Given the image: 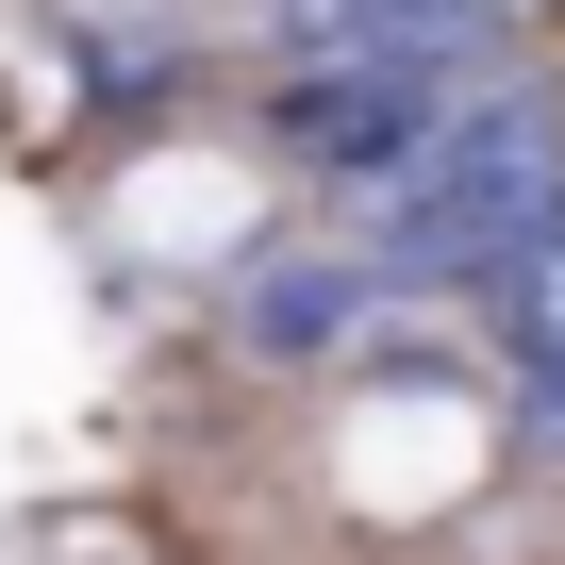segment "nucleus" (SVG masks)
Listing matches in <instances>:
<instances>
[{
	"label": "nucleus",
	"instance_id": "obj_4",
	"mask_svg": "<svg viewBox=\"0 0 565 565\" xmlns=\"http://www.w3.org/2000/svg\"><path fill=\"white\" fill-rule=\"evenodd\" d=\"M482 317H499V350H515L532 383H565V233H548V249H532V266L499 282V300H482Z\"/></svg>",
	"mask_w": 565,
	"mask_h": 565
},
{
	"label": "nucleus",
	"instance_id": "obj_3",
	"mask_svg": "<svg viewBox=\"0 0 565 565\" xmlns=\"http://www.w3.org/2000/svg\"><path fill=\"white\" fill-rule=\"evenodd\" d=\"M383 300H399V266H383L366 233H282V249L233 266V333H249L266 366H333V350H366Z\"/></svg>",
	"mask_w": 565,
	"mask_h": 565
},
{
	"label": "nucleus",
	"instance_id": "obj_5",
	"mask_svg": "<svg viewBox=\"0 0 565 565\" xmlns=\"http://www.w3.org/2000/svg\"><path fill=\"white\" fill-rule=\"evenodd\" d=\"M449 18H466V34H482V51H532V34H548V18H565V0H449Z\"/></svg>",
	"mask_w": 565,
	"mask_h": 565
},
{
	"label": "nucleus",
	"instance_id": "obj_2",
	"mask_svg": "<svg viewBox=\"0 0 565 565\" xmlns=\"http://www.w3.org/2000/svg\"><path fill=\"white\" fill-rule=\"evenodd\" d=\"M249 134H266L282 167H317V183L366 216V200L416 183V150L449 134V84H433V67H383V51H333V67H282Z\"/></svg>",
	"mask_w": 565,
	"mask_h": 565
},
{
	"label": "nucleus",
	"instance_id": "obj_1",
	"mask_svg": "<svg viewBox=\"0 0 565 565\" xmlns=\"http://www.w3.org/2000/svg\"><path fill=\"white\" fill-rule=\"evenodd\" d=\"M399 282H466V300H499V282L565 233V84H482V100H449V134L416 150V183H383L366 216H350Z\"/></svg>",
	"mask_w": 565,
	"mask_h": 565
}]
</instances>
